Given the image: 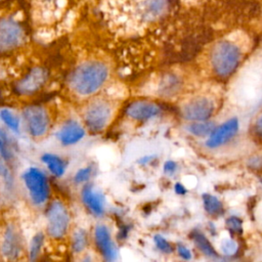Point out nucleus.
<instances>
[{
    "instance_id": "obj_1",
    "label": "nucleus",
    "mask_w": 262,
    "mask_h": 262,
    "mask_svg": "<svg viewBox=\"0 0 262 262\" xmlns=\"http://www.w3.org/2000/svg\"><path fill=\"white\" fill-rule=\"evenodd\" d=\"M107 66L99 60H86L76 66L68 76V87L77 96L87 97L96 93L108 78Z\"/></svg>"
},
{
    "instance_id": "obj_2",
    "label": "nucleus",
    "mask_w": 262,
    "mask_h": 262,
    "mask_svg": "<svg viewBox=\"0 0 262 262\" xmlns=\"http://www.w3.org/2000/svg\"><path fill=\"white\" fill-rule=\"evenodd\" d=\"M71 213L67 204L60 200L49 201L45 210V233L51 239L62 241L70 234Z\"/></svg>"
},
{
    "instance_id": "obj_3",
    "label": "nucleus",
    "mask_w": 262,
    "mask_h": 262,
    "mask_svg": "<svg viewBox=\"0 0 262 262\" xmlns=\"http://www.w3.org/2000/svg\"><path fill=\"white\" fill-rule=\"evenodd\" d=\"M21 181L32 205L46 206L49 202L51 188L46 173L36 166H30L21 173Z\"/></svg>"
},
{
    "instance_id": "obj_4",
    "label": "nucleus",
    "mask_w": 262,
    "mask_h": 262,
    "mask_svg": "<svg viewBox=\"0 0 262 262\" xmlns=\"http://www.w3.org/2000/svg\"><path fill=\"white\" fill-rule=\"evenodd\" d=\"M25 130L33 139L44 138L51 129V115L42 104H29L21 110Z\"/></svg>"
},
{
    "instance_id": "obj_5",
    "label": "nucleus",
    "mask_w": 262,
    "mask_h": 262,
    "mask_svg": "<svg viewBox=\"0 0 262 262\" xmlns=\"http://www.w3.org/2000/svg\"><path fill=\"white\" fill-rule=\"evenodd\" d=\"M242 56L241 48L229 40L220 41L214 47L211 54V63L219 76L230 75L239 63Z\"/></svg>"
},
{
    "instance_id": "obj_6",
    "label": "nucleus",
    "mask_w": 262,
    "mask_h": 262,
    "mask_svg": "<svg viewBox=\"0 0 262 262\" xmlns=\"http://www.w3.org/2000/svg\"><path fill=\"white\" fill-rule=\"evenodd\" d=\"M25 40L26 30L17 18L12 15L0 17V54L16 50Z\"/></svg>"
},
{
    "instance_id": "obj_7",
    "label": "nucleus",
    "mask_w": 262,
    "mask_h": 262,
    "mask_svg": "<svg viewBox=\"0 0 262 262\" xmlns=\"http://www.w3.org/2000/svg\"><path fill=\"white\" fill-rule=\"evenodd\" d=\"M49 81V72L46 68L35 66L21 78L15 81L13 90L19 96L30 97L40 92Z\"/></svg>"
},
{
    "instance_id": "obj_8",
    "label": "nucleus",
    "mask_w": 262,
    "mask_h": 262,
    "mask_svg": "<svg viewBox=\"0 0 262 262\" xmlns=\"http://www.w3.org/2000/svg\"><path fill=\"white\" fill-rule=\"evenodd\" d=\"M25 253V239L20 228L13 222L8 223L0 237V255L5 260H18Z\"/></svg>"
},
{
    "instance_id": "obj_9",
    "label": "nucleus",
    "mask_w": 262,
    "mask_h": 262,
    "mask_svg": "<svg viewBox=\"0 0 262 262\" xmlns=\"http://www.w3.org/2000/svg\"><path fill=\"white\" fill-rule=\"evenodd\" d=\"M112 118V106L104 99H94L85 107L83 121L87 130L98 133L110 123Z\"/></svg>"
},
{
    "instance_id": "obj_10",
    "label": "nucleus",
    "mask_w": 262,
    "mask_h": 262,
    "mask_svg": "<svg viewBox=\"0 0 262 262\" xmlns=\"http://www.w3.org/2000/svg\"><path fill=\"white\" fill-rule=\"evenodd\" d=\"M85 127L74 119H68L64 121L55 133L56 140L64 147L77 144L85 137Z\"/></svg>"
},
{
    "instance_id": "obj_11",
    "label": "nucleus",
    "mask_w": 262,
    "mask_h": 262,
    "mask_svg": "<svg viewBox=\"0 0 262 262\" xmlns=\"http://www.w3.org/2000/svg\"><path fill=\"white\" fill-rule=\"evenodd\" d=\"M213 111L214 102L210 98L196 97L183 105L182 115L189 121H206L211 117Z\"/></svg>"
},
{
    "instance_id": "obj_12",
    "label": "nucleus",
    "mask_w": 262,
    "mask_h": 262,
    "mask_svg": "<svg viewBox=\"0 0 262 262\" xmlns=\"http://www.w3.org/2000/svg\"><path fill=\"white\" fill-rule=\"evenodd\" d=\"M238 128L239 122L237 118L233 117L227 120L226 122L213 129V131L209 135V138L206 141V145L210 148H215L226 143L237 133Z\"/></svg>"
},
{
    "instance_id": "obj_13",
    "label": "nucleus",
    "mask_w": 262,
    "mask_h": 262,
    "mask_svg": "<svg viewBox=\"0 0 262 262\" xmlns=\"http://www.w3.org/2000/svg\"><path fill=\"white\" fill-rule=\"evenodd\" d=\"M83 205L94 216L100 217L104 213L105 199L103 193L96 189L91 183H85L80 191Z\"/></svg>"
},
{
    "instance_id": "obj_14",
    "label": "nucleus",
    "mask_w": 262,
    "mask_h": 262,
    "mask_svg": "<svg viewBox=\"0 0 262 262\" xmlns=\"http://www.w3.org/2000/svg\"><path fill=\"white\" fill-rule=\"evenodd\" d=\"M94 242L101 254L107 261H114L118 257V250L112 239L110 229L104 224H97L94 229Z\"/></svg>"
},
{
    "instance_id": "obj_15",
    "label": "nucleus",
    "mask_w": 262,
    "mask_h": 262,
    "mask_svg": "<svg viewBox=\"0 0 262 262\" xmlns=\"http://www.w3.org/2000/svg\"><path fill=\"white\" fill-rule=\"evenodd\" d=\"M159 113H160V107L156 103L149 102V101H142V100L131 103L126 110V114L130 118L134 120H139V121L151 119L158 116Z\"/></svg>"
},
{
    "instance_id": "obj_16",
    "label": "nucleus",
    "mask_w": 262,
    "mask_h": 262,
    "mask_svg": "<svg viewBox=\"0 0 262 262\" xmlns=\"http://www.w3.org/2000/svg\"><path fill=\"white\" fill-rule=\"evenodd\" d=\"M40 160L54 177L61 178L66 174L68 162L62 157L53 152H45L40 157Z\"/></svg>"
},
{
    "instance_id": "obj_17",
    "label": "nucleus",
    "mask_w": 262,
    "mask_h": 262,
    "mask_svg": "<svg viewBox=\"0 0 262 262\" xmlns=\"http://www.w3.org/2000/svg\"><path fill=\"white\" fill-rule=\"evenodd\" d=\"M169 0H143L141 4V15L145 20H154L166 13Z\"/></svg>"
},
{
    "instance_id": "obj_18",
    "label": "nucleus",
    "mask_w": 262,
    "mask_h": 262,
    "mask_svg": "<svg viewBox=\"0 0 262 262\" xmlns=\"http://www.w3.org/2000/svg\"><path fill=\"white\" fill-rule=\"evenodd\" d=\"M88 246V233L84 228H76L70 237V248L73 254L81 255Z\"/></svg>"
},
{
    "instance_id": "obj_19",
    "label": "nucleus",
    "mask_w": 262,
    "mask_h": 262,
    "mask_svg": "<svg viewBox=\"0 0 262 262\" xmlns=\"http://www.w3.org/2000/svg\"><path fill=\"white\" fill-rule=\"evenodd\" d=\"M45 237H46V233H44L43 231H38L32 236L28 245V252H27L29 260L34 261L40 257L45 244Z\"/></svg>"
},
{
    "instance_id": "obj_20",
    "label": "nucleus",
    "mask_w": 262,
    "mask_h": 262,
    "mask_svg": "<svg viewBox=\"0 0 262 262\" xmlns=\"http://www.w3.org/2000/svg\"><path fill=\"white\" fill-rule=\"evenodd\" d=\"M192 241L195 245V247L206 256L208 257H212V258H216L217 257V252L214 249V247L211 245V243L209 242V239L202 233L199 231H194L192 234Z\"/></svg>"
},
{
    "instance_id": "obj_21",
    "label": "nucleus",
    "mask_w": 262,
    "mask_h": 262,
    "mask_svg": "<svg viewBox=\"0 0 262 262\" xmlns=\"http://www.w3.org/2000/svg\"><path fill=\"white\" fill-rule=\"evenodd\" d=\"M0 120L13 133H20V119L9 108L0 110Z\"/></svg>"
},
{
    "instance_id": "obj_22",
    "label": "nucleus",
    "mask_w": 262,
    "mask_h": 262,
    "mask_svg": "<svg viewBox=\"0 0 262 262\" xmlns=\"http://www.w3.org/2000/svg\"><path fill=\"white\" fill-rule=\"evenodd\" d=\"M214 128H215V125L213 122H205V121H198L187 126V130L191 134L198 137H205L210 135Z\"/></svg>"
},
{
    "instance_id": "obj_23",
    "label": "nucleus",
    "mask_w": 262,
    "mask_h": 262,
    "mask_svg": "<svg viewBox=\"0 0 262 262\" xmlns=\"http://www.w3.org/2000/svg\"><path fill=\"white\" fill-rule=\"evenodd\" d=\"M203 205L207 213L211 215L219 214L222 211V204L219 199L210 193H204L203 196Z\"/></svg>"
},
{
    "instance_id": "obj_24",
    "label": "nucleus",
    "mask_w": 262,
    "mask_h": 262,
    "mask_svg": "<svg viewBox=\"0 0 262 262\" xmlns=\"http://www.w3.org/2000/svg\"><path fill=\"white\" fill-rule=\"evenodd\" d=\"M0 177L8 190H12L14 184V178L12 172L10 171L9 164L0 156Z\"/></svg>"
},
{
    "instance_id": "obj_25",
    "label": "nucleus",
    "mask_w": 262,
    "mask_h": 262,
    "mask_svg": "<svg viewBox=\"0 0 262 262\" xmlns=\"http://www.w3.org/2000/svg\"><path fill=\"white\" fill-rule=\"evenodd\" d=\"M92 167L91 166H86L83 168H80L76 171V173L73 176V181L76 184H85L87 183L92 175Z\"/></svg>"
},
{
    "instance_id": "obj_26",
    "label": "nucleus",
    "mask_w": 262,
    "mask_h": 262,
    "mask_svg": "<svg viewBox=\"0 0 262 262\" xmlns=\"http://www.w3.org/2000/svg\"><path fill=\"white\" fill-rule=\"evenodd\" d=\"M219 249L224 255H233L237 250V245L232 238L224 237L219 243Z\"/></svg>"
},
{
    "instance_id": "obj_27",
    "label": "nucleus",
    "mask_w": 262,
    "mask_h": 262,
    "mask_svg": "<svg viewBox=\"0 0 262 262\" xmlns=\"http://www.w3.org/2000/svg\"><path fill=\"white\" fill-rule=\"evenodd\" d=\"M0 156L8 163L10 164L13 160V154L11 151V144L6 142L0 137Z\"/></svg>"
},
{
    "instance_id": "obj_28",
    "label": "nucleus",
    "mask_w": 262,
    "mask_h": 262,
    "mask_svg": "<svg viewBox=\"0 0 262 262\" xmlns=\"http://www.w3.org/2000/svg\"><path fill=\"white\" fill-rule=\"evenodd\" d=\"M154 243H155V245L157 246V248H158L161 252L167 253V254L172 252V247H171V245H170L169 242H168L165 237H163L162 235L156 234V235L154 236Z\"/></svg>"
},
{
    "instance_id": "obj_29",
    "label": "nucleus",
    "mask_w": 262,
    "mask_h": 262,
    "mask_svg": "<svg viewBox=\"0 0 262 262\" xmlns=\"http://www.w3.org/2000/svg\"><path fill=\"white\" fill-rule=\"evenodd\" d=\"M226 226L229 230L236 233H241L243 231L242 220L235 216H231L226 220Z\"/></svg>"
},
{
    "instance_id": "obj_30",
    "label": "nucleus",
    "mask_w": 262,
    "mask_h": 262,
    "mask_svg": "<svg viewBox=\"0 0 262 262\" xmlns=\"http://www.w3.org/2000/svg\"><path fill=\"white\" fill-rule=\"evenodd\" d=\"M177 252H178V255L183 258L184 260H189L191 258V252L188 248H186L185 246H182V245H179L177 247Z\"/></svg>"
},
{
    "instance_id": "obj_31",
    "label": "nucleus",
    "mask_w": 262,
    "mask_h": 262,
    "mask_svg": "<svg viewBox=\"0 0 262 262\" xmlns=\"http://www.w3.org/2000/svg\"><path fill=\"white\" fill-rule=\"evenodd\" d=\"M176 168H177V164L174 161H167V162H165L164 167H163L164 172L166 174H173L175 172Z\"/></svg>"
},
{
    "instance_id": "obj_32",
    "label": "nucleus",
    "mask_w": 262,
    "mask_h": 262,
    "mask_svg": "<svg viewBox=\"0 0 262 262\" xmlns=\"http://www.w3.org/2000/svg\"><path fill=\"white\" fill-rule=\"evenodd\" d=\"M174 190H175V192H176L177 194H179V195H183V194L186 193V188H185V186H184L182 183H179V182L174 185Z\"/></svg>"
},
{
    "instance_id": "obj_33",
    "label": "nucleus",
    "mask_w": 262,
    "mask_h": 262,
    "mask_svg": "<svg viewBox=\"0 0 262 262\" xmlns=\"http://www.w3.org/2000/svg\"><path fill=\"white\" fill-rule=\"evenodd\" d=\"M154 158H155V156H143L142 158H140L138 160V163L141 165H145V164L149 163Z\"/></svg>"
},
{
    "instance_id": "obj_34",
    "label": "nucleus",
    "mask_w": 262,
    "mask_h": 262,
    "mask_svg": "<svg viewBox=\"0 0 262 262\" xmlns=\"http://www.w3.org/2000/svg\"><path fill=\"white\" fill-rule=\"evenodd\" d=\"M256 131L260 136H262V115L258 118L256 122Z\"/></svg>"
},
{
    "instance_id": "obj_35",
    "label": "nucleus",
    "mask_w": 262,
    "mask_h": 262,
    "mask_svg": "<svg viewBox=\"0 0 262 262\" xmlns=\"http://www.w3.org/2000/svg\"><path fill=\"white\" fill-rule=\"evenodd\" d=\"M262 165V158L260 157H256L253 158L251 160V166H255V167H260Z\"/></svg>"
}]
</instances>
